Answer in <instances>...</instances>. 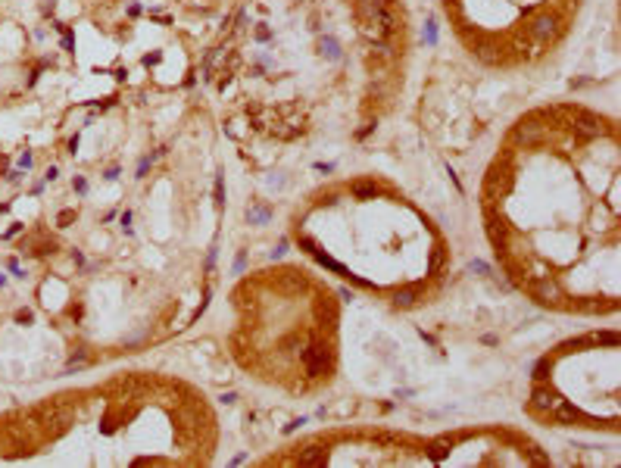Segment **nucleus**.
I'll return each instance as SVG.
<instances>
[{
	"label": "nucleus",
	"mask_w": 621,
	"mask_h": 468,
	"mask_svg": "<svg viewBox=\"0 0 621 468\" xmlns=\"http://www.w3.org/2000/svg\"><path fill=\"white\" fill-rule=\"evenodd\" d=\"M253 35H256V41H259V44H266V41H272V31L266 28V25H256V31H253Z\"/></svg>",
	"instance_id": "f3484780"
},
{
	"label": "nucleus",
	"mask_w": 621,
	"mask_h": 468,
	"mask_svg": "<svg viewBox=\"0 0 621 468\" xmlns=\"http://www.w3.org/2000/svg\"><path fill=\"white\" fill-rule=\"evenodd\" d=\"M269 219H272V209L269 206H250V209H247V222H250V225H266Z\"/></svg>",
	"instance_id": "9d476101"
},
{
	"label": "nucleus",
	"mask_w": 621,
	"mask_h": 468,
	"mask_svg": "<svg viewBox=\"0 0 621 468\" xmlns=\"http://www.w3.org/2000/svg\"><path fill=\"white\" fill-rule=\"evenodd\" d=\"M103 178H106V181H116V178H119V169H116V166H113V169H106Z\"/></svg>",
	"instance_id": "bb28decb"
},
{
	"label": "nucleus",
	"mask_w": 621,
	"mask_h": 468,
	"mask_svg": "<svg viewBox=\"0 0 621 468\" xmlns=\"http://www.w3.org/2000/svg\"><path fill=\"white\" fill-rule=\"evenodd\" d=\"M3 178H6L10 184H19V181H22V169H13V172H3Z\"/></svg>",
	"instance_id": "6ab92c4d"
},
{
	"label": "nucleus",
	"mask_w": 621,
	"mask_h": 468,
	"mask_svg": "<svg viewBox=\"0 0 621 468\" xmlns=\"http://www.w3.org/2000/svg\"><path fill=\"white\" fill-rule=\"evenodd\" d=\"M534 294H537L540 303H559L562 300V287L556 284V281H537L534 284Z\"/></svg>",
	"instance_id": "39448f33"
},
{
	"label": "nucleus",
	"mask_w": 621,
	"mask_h": 468,
	"mask_svg": "<svg viewBox=\"0 0 621 468\" xmlns=\"http://www.w3.org/2000/svg\"><path fill=\"white\" fill-rule=\"evenodd\" d=\"M394 303H397V306H415V303H419V284L397 291V294H394Z\"/></svg>",
	"instance_id": "1a4fd4ad"
},
{
	"label": "nucleus",
	"mask_w": 621,
	"mask_h": 468,
	"mask_svg": "<svg viewBox=\"0 0 621 468\" xmlns=\"http://www.w3.org/2000/svg\"><path fill=\"white\" fill-rule=\"evenodd\" d=\"M16 321H19V325H31V321H35V312H31V309H19V312H16Z\"/></svg>",
	"instance_id": "dca6fc26"
},
{
	"label": "nucleus",
	"mask_w": 621,
	"mask_h": 468,
	"mask_svg": "<svg viewBox=\"0 0 621 468\" xmlns=\"http://www.w3.org/2000/svg\"><path fill=\"white\" fill-rule=\"evenodd\" d=\"M31 163H35V156H31L28 150H25L22 156H19V169H31Z\"/></svg>",
	"instance_id": "aec40b11"
},
{
	"label": "nucleus",
	"mask_w": 621,
	"mask_h": 468,
	"mask_svg": "<svg viewBox=\"0 0 621 468\" xmlns=\"http://www.w3.org/2000/svg\"><path fill=\"white\" fill-rule=\"evenodd\" d=\"M75 150H78V134H75V138L69 141V153H72V156H75Z\"/></svg>",
	"instance_id": "cd10ccee"
},
{
	"label": "nucleus",
	"mask_w": 621,
	"mask_h": 468,
	"mask_svg": "<svg viewBox=\"0 0 621 468\" xmlns=\"http://www.w3.org/2000/svg\"><path fill=\"white\" fill-rule=\"evenodd\" d=\"M552 415H556L559 421H581V412H577L574 406H568L565 399H562V403L556 406V409H552Z\"/></svg>",
	"instance_id": "9b49d317"
},
{
	"label": "nucleus",
	"mask_w": 621,
	"mask_h": 468,
	"mask_svg": "<svg viewBox=\"0 0 621 468\" xmlns=\"http://www.w3.org/2000/svg\"><path fill=\"white\" fill-rule=\"evenodd\" d=\"M119 225H122V231H125V234H131V212H128V209L122 212V219H119Z\"/></svg>",
	"instance_id": "a211bd4d"
},
{
	"label": "nucleus",
	"mask_w": 621,
	"mask_h": 468,
	"mask_svg": "<svg viewBox=\"0 0 621 468\" xmlns=\"http://www.w3.org/2000/svg\"><path fill=\"white\" fill-rule=\"evenodd\" d=\"M6 266H10L13 278H25V271H22V266H19V262H16V259H10V262H6Z\"/></svg>",
	"instance_id": "4be33fe9"
},
{
	"label": "nucleus",
	"mask_w": 621,
	"mask_h": 468,
	"mask_svg": "<svg viewBox=\"0 0 621 468\" xmlns=\"http://www.w3.org/2000/svg\"><path fill=\"white\" fill-rule=\"evenodd\" d=\"M319 53L328 59V63H337L340 56H344V50H340V44H337V38H331V35H325L319 41Z\"/></svg>",
	"instance_id": "423d86ee"
},
{
	"label": "nucleus",
	"mask_w": 621,
	"mask_h": 468,
	"mask_svg": "<svg viewBox=\"0 0 621 468\" xmlns=\"http://www.w3.org/2000/svg\"><path fill=\"white\" fill-rule=\"evenodd\" d=\"M75 216H78V212H75V209H63V212H59V216H56V225H59V228H66V225H69V222H72Z\"/></svg>",
	"instance_id": "4468645a"
},
{
	"label": "nucleus",
	"mask_w": 621,
	"mask_h": 468,
	"mask_svg": "<svg viewBox=\"0 0 621 468\" xmlns=\"http://www.w3.org/2000/svg\"><path fill=\"white\" fill-rule=\"evenodd\" d=\"M300 246H303V250H306V253H309V256H316V259L322 262V266H328V269H334V271H337V275H350V271H347L344 266H340V262H337V259H331V256H328V253H322V250H319V246H316V241H309V237H300Z\"/></svg>",
	"instance_id": "7ed1b4c3"
},
{
	"label": "nucleus",
	"mask_w": 621,
	"mask_h": 468,
	"mask_svg": "<svg viewBox=\"0 0 621 468\" xmlns=\"http://www.w3.org/2000/svg\"><path fill=\"white\" fill-rule=\"evenodd\" d=\"M284 250H287V241L278 244V250H272V253H269V259H281V256H284Z\"/></svg>",
	"instance_id": "5701e85b"
},
{
	"label": "nucleus",
	"mask_w": 621,
	"mask_h": 468,
	"mask_svg": "<svg viewBox=\"0 0 621 468\" xmlns=\"http://www.w3.org/2000/svg\"><path fill=\"white\" fill-rule=\"evenodd\" d=\"M56 178H59V169H56V166H50L47 172H44V181H56Z\"/></svg>",
	"instance_id": "b1692460"
},
{
	"label": "nucleus",
	"mask_w": 621,
	"mask_h": 468,
	"mask_svg": "<svg viewBox=\"0 0 621 468\" xmlns=\"http://www.w3.org/2000/svg\"><path fill=\"white\" fill-rule=\"evenodd\" d=\"M303 365L312 378H322V374L331 369V350L325 344H312L309 350H303Z\"/></svg>",
	"instance_id": "f03ea898"
},
{
	"label": "nucleus",
	"mask_w": 621,
	"mask_h": 468,
	"mask_svg": "<svg viewBox=\"0 0 621 468\" xmlns=\"http://www.w3.org/2000/svg\"><path fill=\"white\" fill-rule=\"evenodd\" d=\"M3 287H6V275H3V271H0V291H3Z\"/></svg>",
	"instance_id": "c85d7f7f"
},
{
	"label": "nucleus",
	"mask_w": 621,
	"mask_h": 468,
	"mask_svg": "<svg viewBox=\"0 0 621 468\" xmlns=\"http://www.w3.org/2000/svg\"><path fill=\"white\" fill-rule=\"evenodd\" d=\"M216 206L219 209L225 206V178H222V172L216 175Z\"/></svg>",
	"instance_id": "ddd939ff"
},
{
	"label": "nucleus",
	"mask_w": 621,
	"mask_h": 468,
	"mask_svg": "<svg viewBox=\"0 0 621 468\" xmlns=\"http://www.w3.org/2000/svg\"><path fill=\"white\" fill-rule=\"evenodd\" d=\"M359 3H362V0H359Z\"/></svg>",
	"instance_id": "c756f323"
},
{
	"label": "nucleus",
	"mask_w": 621,
	"mask_h": 468,
	"mask_svg": "<svg viewBox=\"0 0 621 468\" xmlns=\"http://www.w3.org/2000/svg\"><path fill=\"white\" fill-rule=\"evenodd\" d=\"M556 28H559V22H556V16H549V13L537 16V19L527 25V38H531V56L540 53V47L546 44L552 35H556Z\"/></svg>",
	"instance_id": "f257e3e1"
},
{
	"label": "nucleus",
	"mask_w": 621,
	"mask_h": 468,
	"mask_svg": "<svg viewBox=\"0 0 621 468\" xmlns=\"http://www.w3.org/2000/svg\"><path fill=\"white\" fill-rule=\"evenodd\" d=\"M531 403L537 406V409H546V412H552L559 403H562V396H559L556 390H549V387L537 384V387H534V394H531Z\"/></svg>",
	"instance_id": "20e7f679"
},
{
	"label": "nucleus",
	"mask_w": 621,
	"mask_h": 468,
	"mask_svg": "<svg viewBox=\"0 0 621 468\" xmlns=\"http://www.w3.org/2000/svg\"><path fill=\"white\" fill-rule=\"evenodd\" d=\"M72 191L78 194V197H84V194H88V181H84L81 175H75V178H72Z\"/></svg>",
	"instance_id": "2eb2a0df"
},
{
	"label": "nucleus",
	"mask_w": 621,
	"mask_h": 468,
	"mask_svg": "<svg viewBox=\"0 0 621 468\" xmlns=\"http://www.w3.org/2000/svg\"><path fill=\"white\" fill-rule=\"evenodd\" d=\"M244 269H247V253H237V259H234V271L241 275Z\"/></svg>",
	"instance_id": "412c9836"
},
{
	"label": "nucleus",
	"mask_w": 621,
	"mask_h": 468,
	"mask_svg": "<svg viewBox=\"0 0 621 468\" xmlns=\"http://www.w3.org/2000/svg\"><path fill=\"white\" fill-rule=\"evenodd\" d=\"M381 194V187L375 184V181H359V184H353V197H359V200H372V197H378Z\"/></svg>",
	"instance_id": "6e6552de"
},
{
	"label": "nucleus",
	"mask_w": 621,
	"mask_h": 468,
	"mask_svg": "<svg viewBox=\"0 0 621 468\" xmlns=\"http://www.w3.org/2000/svg\"><path fill=\"white\" fill-rule=\"evenodd\" d=\"M469 269H472V271H490V269H487V262H478V259L469 262Z\"/></svg>",
	"instance_id": "393cba45"
},
{
	"label": "nucleus",
	"mask_w": 621,
	"mask_h": 468,
	"mask_svg": "<svg viewBox=\"0 0 621 468\" xmlns=\"http://www.w3.org/2000/svg\"><path fill=\"white\" fill-rule=\"evenodd\" d=\"M159 59H163V53H153V56H144V66H156Z\"/></svg>",
	"instance_id": "a878e982"
},
{
	"label": "nucleus",
	"mask_w": 621,
	"mask_h": 468,
	"mask_svg": "<svg viewBox=\"0 0 621 468\" xmlns=\"http://www.w3.org/2000/svg\"><path fill=\"white\" fill-rule=\"evenodd\" d=\"M297 462H300V465H325V462H328V453H325V449H316V446H312V449H306V453H300V459H297Z\"/></svg>",
	"instance_id": "0eeeda50"
},
{
	"label": "nucleus",
	"mask_w": 621,
	"mask_h": 468,
	"mask_svg": "<svg viewBox=\"0 0 621 468\" xmlns=\"http://www.w3.org/2000/svg\"><path fill=\"white\" fill-rule=\"evenodd\" d=\"M424 44L428 47L437 44V19H428V25H424Z\"/></svg>",
	"instance_id": "f8f14e48"
}]
</instances>
